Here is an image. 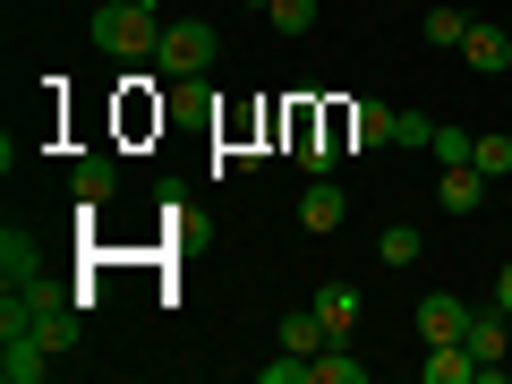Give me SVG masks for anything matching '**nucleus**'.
Instances as JSON below:
<instances>
[{
    "mask_svg": "<svg viewBox=\"0 0 512 384\" xmlns=\"http://www.w3.org/2000/svg\"><path fill=\"white\" fill-rule=\"evenodd\" d=\"M265 18H274L282 35H308V26H316V0H265Z\"/></svg>",
    "mask_w": 512,
    "mask_h": 384,
    "instance_id": "nucleus-19",
    "label": "nucleus"
},
{
    "mask_svg": "<svg viewBox=\"0 0 512 384\" xmlns=\"http://www.w3.org/2000/svg\"><path fill=\"white\" fill-rule=\"evenodd\" d=\"M146 9H163V0H146Z\"/></svg>",
    "mask_w": 512,
    "mask_h": 384,
    "instance_id": "nucleus-25",
    "label": "nucleus"
},
{
    "mask_svg": "<svg viewBox=\"0 0 512 384\" xmlns=\"http://www.w3.org/2000/svg\"><path fill=\"white\" fill-rule=\"evenodd\" d=\"M86 35H94V52H111V60H154L163 26H154V9H146V0H94Z\"/></svg>",
    "mask_w": 512,
    "mask_h": 384,
    "instance_id": "nucleus-1",
    "label": "nucleus"
},
{
    "mask_svg": "<svg viewBox=\"0 0 512 384\" xmlns=\"http://www.w3.org/2000/svg\"><path fill=\"white\" fill-rule=\"evenodd\" d=\"M52 359H60V350H52V342H35L26 325L0 333V384H43V376H52Z\"/></svg>",
    "mask_w": 512,
    "mask_h": 384,
    "instance_id": "nucleus-3",
    "label": "nucleus"
},
{
    "mask_svg": "<svg viewBox=\"0 0 512 384\" xmlns=\"http://www.w3.org/2000/svg\"><path fill=\"white\" fill-rule=\"evenodd\" d=\"M316 316H325L333 342H350L359 333V282H316Z\"/></svg>",
    "mask_w": 512,
    "mask_h": 384,
    "instance_id": "nucleus-8",
    "label": "nucleus"
},
{
    "mask_svg": "<svg viewBox=\"0 0 512 384\" xmlns=\"http://www.w3.org/2000/svg\"><path fill=\"white\" fill-rule=\"evenodd\" d=\"M436 137V120H419V111H393V146H427Z\"/></svg>",
    "mask_w": 512,
    "mask_h": 384,
    "instance_id": "nucleus-22",
    "label": "nucleus"
},
{
    "mask_svg": "<svg viewBox=\"0 0 512 384\" xmlns=\"http://www.w3.org/2000/svg\"><path fill=\"white\" fill-rule=\"evenodd\" d=\"M256 376H265V384H308V359H299V350H282V359H265Z\"/></svg>",
    "mask_w": 512,
    "mask_h": 384,
    "instance_id": "nucleus-21",
    "label": "nucleus"
},
{
    "mask_svg": "<svg viewBox=\"0 0 512 384\" xmlns=\"http://www.w3.org/2000/svg\"><path fill=\"white\" fill-rule=\"evenodd\" d=\"M487 180H512V137H478V154H470Z\"/></svg>",
    "mask_w": 512,
    "mask_h": 384,
    "instance_id": "nucleus-20",
    "label": "nucleus"
},
{
    "mask_svg": "<svg viewBox=\"0 0 512 384\" xmlns=\"http://www.w3.org/2000/svg\"><path fill=\"white\" fill-rule=\"evenodd\" d=\"M308 384H367V359H359L350 342H325V350L308 359Z\"/></svg>",
    "mask_w": 512,
    "mask_h": 384,
    "instance_id": "nucleus-12",
    "label": "nucleus"
},
{
    "mask_svg": "<svg viewBox=\"0 0 512 384\" xmlns=\"http://www.w3.org/2000/svg\"><path fill=\"white\" fill-rule=\"evenodd\" d=\"M0 274H9V282H18V274H35V231H18V222L0 231Z\"/></svg>",
    "mask_w": 512,
    "mask_h": 384,
    "instance_id": "nucleus-16",
    "label": "nucleus"
},
{
    "mask_svg": "<svg viewBox=\"0 0 512 384\" xmlns=\"http://www.w3.org/2000/svg\"><path fill=\"white\" fill-rule=\"evenodd\" d=\"M419 376H427V384H487V367L470 359V342H427Z\"/></svg>",
    "mask_w": 512,
    "mask_h": 384,
    "instance_id": "nucleus-5",
    "label": "nucleus"
},
{
    "mask_svg": "<svg viewBox=\"0 0 512 384\" xmlns=\"http://www.w3.org/2000/svg\"><path fill=\"white\" fill-rule=\"evenodd\" d=\"M461 342H470V359L487 367V384H495V367H504V308H470V333H461Z\"/></svg>",
    "mask_w": 512,
    "mask_h": 384,
    "instance_id": "nucleus-10",
    "label": "nucleus"
},
{
    "mask_svg": "<svg viewBox=\"0 0 512 384\" xmlns=\"http://www.w3.org/2000/svg\"><path fill=\"white\" fill-rule=\"evenodd\" d=\"M419 248H427V239H419V222H393V231L376 239V256H384V265H419Z\"/></svg>",
    "mask_w": 512,
    "mask_h": 384,
    "instance_id": "nucleus-17",
    "label": "nucleus"
},
{
    "mask_svg": "<svg viewBox=\"0 0 512 384\" xmlns=\"http://www.w3.org/2000/svg\"><path fill=\"white\" fill-rule=\"evenodd\" d=\"M427 154H436V171H444V163H470V154H478V137H470V128H444V120H436Z\"/></svg>",
    "mask_w": 512,
    "mask_h": 384,
    "instance_id": "nucleus-18",
    "label": "nucleus"
},
{
    "mask_svg": "<svg viewBox=\"0 0 512 384\" xmlns=\"http://www.w3.org/2000/svg\"><path fill=\"white\" fill-rule=\"evenodd\" d=\"M461 333H470V308L453 291H427L419 299V342H461Z\"/></svg>",
    "mask_w": 512,
    "mask_h": 384,
    "instance_id": "nucleus-7",
    "label": "nucleus"
},
{
    "mask_svg": "<svg viewBox=\"0 0 512 384\" xmlns=\"http://www.w3.org/2000/svg\"><path fill=\"white\" fill-rule=\"evenodd\" d=\"M325 342H333V333H325V316H316V299H308V308H291V316H282V350H299V359H316Z\"/></svg>",
    "mask_w": 512,
    "mask_h": 384,
    "instance_id": "nucleus-15",
    "label": "nucleus"
},
{
    "mask_svg": "<svg viewBox=\"0 0 512 384\" xmlns=\"http://www.w3.org/2000/svg\"><path fill=\"white\" fill-rule=\"evenodd\" d=\"M214 52H222L214 26H205V18H180V26H163V43H154V69L180 77V86H197V77L214 69Z\"/></svg>",
    "mask_w": 512,
    "mask_h": 384,
    "instance_id": "nucleus-2",
    "label": "nucleus"
},
{
    "mask_svg": "<svg viewBox=\"0 0 512 384\" xmlns=\"http://www.w3.org/2000/svg\"><path fill=\"white\" fill-rule=\"evenodd\" d=\"M495 308L512 316V265H504V274H495Z\"/></svg>",
    "mask_w": 512,
    "mask_h": 384,
    "instance_id": "nucleus-23",
    "label": "nucleus"
},
{
    "mask_svg": "<svg viewBox=\"0 0 512 384\" xmlns=\"http://www.w3.org/2000/svg\"><path fill=\"white\" fill-rule=\"evenodd\" d=\"M461 60H470L478 77H504V69H512V35H504V26H487V18H478L470 35H461Z\"/></svg>",
    "mask_w": 512,
    "mask_h": 384,
    "instance_id": "nucleus-6",
    "label": "nucleus"
},
{
    "mask_svg": "<svg viewBox=\"0 0 512 384\" xmlns=\"http://www.w3.org/2000/svg\"><path fill=\"white\" fill-rule=\"evenodd\" d=\"M69 188H77V205H103L111 188H120V163H111V154H77Z\"/></svg>",
    "mask_w": 512,
    "mask_h": 384,
    "instance_id": "nucleus-13",
    "label": "nucleus"
},
{
    "mask_svg": "<svg viewBox=\"0 0 512 384\" xmlns=\"http://www.w3.org/2000/svg\"><path fill=\"white\" fill-rule=\"evenodd\" d=\"M342 222H350V197H342L333 180H316L308 197H299V231H316V239H325V231H342Z\"/></svg>",
    "mask_w": 512,
    "mask_h": 384,
    "instance_id": "nucleus-9",
    "label": "nucleus"
},
{
    "mask_svg": "<svg viewBox=\"0 0 512 384\" xmlns=\"http://www.w3.org/2000/svg\"><path fill=\"white\" fill-rule=\"evenodd\" d=\"M470 0H436V9H427V52H461V35H470Z\"/></svg>",
    "mask_w": 512,
    "mask_h": 384,
    "instance_id": "nucleus-11",
    "label": "nucleus"
},
{
    "mask_svg": "<svg viewBox=\"0 0 512 384\" xmlns=\"http://www.w3.org/2000/svg\"><path fill=\"white\" fill-rule=\"evenodd\" d=\"M342 137H350V146H393V111H384V103H359V111H342Z\"/></svg>",
    "mask_w": 512,
    "mask_h": 384,
    "instance_id": "nucleus-14",
    "label": "nucleus"
},
{
    "mask_svg": "<svg viewBox=\"0 0 512 384\" xmlns=\"http://www.w3.org/2000/svg\"><path fill=\"white\" fill-rule=\"evenodd\" d=\"M248 9H265V0H248Z\"/></svg>",
    "mask_w": 512,
    "mask_h": 384,
    "instance_id": "nucleus-24",
    "label": "nucleus"
},
{
    "mask_svg": "<svg viewBox=\"0 0 512 384\" xmlns=\"http://www.w3.org/2000/svg\"><path fill=\"white\" fill-rule=\"evenodd\" d=\"M487 171H478V163H444V180H436V205H444V214H478V205H487Z\"/></svg>",
    "mask_w": 512,
    "mask_h": 384,
    "instance_id": "nucleus-4",
    "label": "nucleus"
}]
</instances>
